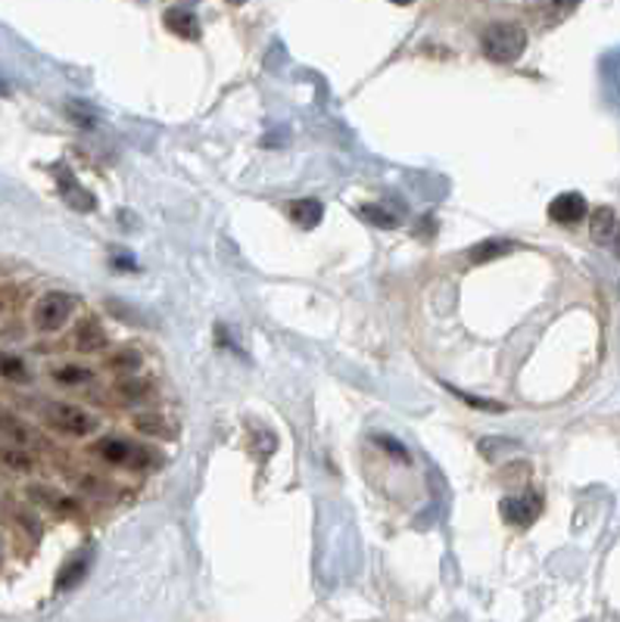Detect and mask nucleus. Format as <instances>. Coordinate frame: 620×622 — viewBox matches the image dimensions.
Returning <instances> with one entry per match:
<instances>
[{
    "mask_svg": "<svg viewBox=\"0 0 620 622\" xmlns=\"http://www.w3.org/2000/svg\"><path fill=\"white\" fill-rule=\"evenodd\" d=\"M515 246L508 240H483L471 246V253H468V259L480 265V261H490V259H499V256H505V253H512Z\"/></svg>",
    "mask_w": 620,
    "mask_h": 622,
    "instance_id": "17",
    "label": "nucleus"
},
{
    "mask_svg": "<svg viewBox=\"0 0 620 622\" xmlns=\"http://www.w3.org/2000/svg\"><path fill=\"white\" fill-rule=\"evenodd\" d=\"M611 246H615V253H618V259H620V231H618V237L611 240Z\"/></svg>",
    "mask_w": 620,
    "mask_h": 622,
    "instance_id": "25",
    "label": "nucleus"
},
{
    "mask_svg": "<svg viewBox=\"0 0 620 622\" xmlns=\"http://www.w3.org/2000/svg\"><path fill=\"white\" fill-rule=\"evenodd\" d=\"M134 430L153 439H175V426L163 414H134Z\"/></svg>",
    "mask_w": 620,
    "mask_h": 622,
    "instance_id": "13",
    "label": "nucleus"
},
{
    "mask_svg": "<svg viewBox=\"0 0 620 622\" xmlns=\"http://www.w3.org/2000/svg\"><path fill=\"white\" fill-rule=\"evenodd\" d=\"M47 423L62 433V436H69V439H87V436H94L97 433V426L101 421L91 414V411H84L79 404H69V402H57L47 408Z\"/></svg>",
    "mask_w": 620,
    "mask_h": 622,
    "instance_id": "3",
    "label": "nucleus"
},
{
    "mask_svg": "<svg viewBox=\"0 0 620 622\" xmlns=\"http://www.w3.org/2000/svg\"><path fill=\"white\" fill-rule=\"evenodd\" d=\"M0 377L10 383L32 380V377H28V367H25V362L16 359V355H7V352H0Z\"/></svg>",
    "mask_w": 620,
    "mask_h": 622,
    "instance_id": "18",
    "label": "nucleus"
},
{
    "mask_svg": "<svg viewBox=\"0 0 620 622\" xmlns=\"http://www.w3.org/2000/svg\"><path fill=\"white\" fill-rule=\"evenodd\" d=\"M549 3H552V10H555L559 16H564V13H571V10L577 7L580 0H549Z\"/></svg>",
    "mask_w": 620,
    "mask_h": 622,
    "instance_id": "24",
    "label": "nucleus"
},
{
    "mask_svg": "<svg viewBox=\"0 0 620 622\" xmlns=\"http://www.w3.org/2000/svg\"><path fill=\"white\" fill-rule=\"evenodd\" d=\"M190 3H197V0H190Z\"/></svg>",
    "mask_w": 620,
    "mask_h": 622,
    "instance_id": "30",
    "label": "nucleus"
},
{
    "mask_svg": "<svg viewBox=\"0 0 620 622\" xmlns=\"http://www.w3.org/2000/svg\"><path fill=\"white\" fill-rule=\"evenodd\" d=\"M586 215H589V206H586V197L577 193V190L559 193L555 200L549 202V219L555 221V224H561V227L580 224Z\"/></svg>",
    "mask_w": 620,
    "mask_h": 622,
    "instance_id": "6",
    "label": "nucleus"
},
{
    "mask_svg": "<svg viewBox=\"0 0 620 622\" xmlns=\"http://www.w3.org/2000/svg\"><path fill=\"white\" fill-rule=\"evenodd\" d=\"M75 345H79V352H104L106 345H109V337H106L104 324L97 321V318H87L75 327Z\"/></svg>",
    "mask_w": 620,
    "mask_h": 622,
    "instance_id": "10",
    "label": "nucleus"
},
{
    "mask_svg": "<svg viewBox=\"0 0 620 622\" xmlns=\"http://www.w3.org/2000/svg\"><path fill=\"white\" fill-rule=\"evenodd\" d=\"M150 392H153V386L147 380H141V377H128V380H122L116 386V396L122 399V404L144 402Z\"/></svg>",
    "mask_w": 620,
    "mask_h": 622,
    "instance_id": "16",
    "label": "nucleus"
},
{
    "mask_svg": "<svg viewBox=\"0 0 620 622\" xmlns=\"http://www.w3.org/2000/svg\"><path fill=\"white\" fill-rule=\"evenodd\" d=\"M0 463H3L7 470H13V473H32V470H35L32 451H25L22 442L16 439L0 442Z\"/></svg>",
    "mask_w": 620,
    "mask_h": 622,
    "instance_id": "12",
    "label": "nucleus"
},
{
    "mask_svg": "<svg viewBox=\"0 0 620 622\" xmlns=\"http://www.w3.org/2000/svg\"><path fill=\"white\" fill-rule=\"evenodd\" d=\"M288 215L293 224H300V227H315L318 221L325 219V202L315 200V197H303V200H293L288 206Z\"/></svg>",
    "mask_w": 620,
    "mask_h": 622,
    "instance_id": "11",
    "label": "nucleus"
},
{
    "mask_svg": "<svg viewBox=\"0 0 620 622\" xmlns=\"http://www.w3.org/2000/svg\"><path fill=\"white\" fill-rule=\"evenodd\" d=\"M480 47H483V57L490 62H515L524 57L527 50V32L520 22H493L483 28L480 35Z\"/></svg>",
    "mask_w": 620,
    "mask_h": 622,
    "instance_id": "1",
    "label": "nucleus"
},
{
    "mask_svg": "<svg viewBox=\"0 0 620 622\" xmlns=\"http://www.w3.org/2000/svg\"><path fill=\"white\" fill-rule=\"evenodd\" d=\"M57 184H60V193L66 197V202L75 209V212H94V197L84 190L82 184L75 181V175L69 168H57Z\"/></svg>",
    "mask_w": 620,
    "mask_h": 622,
    "instance_id": "9",
    "label": "nucleus"
},
{
    "mask_svg": "<svg viewBox=\"0 0 620 622\" xmlns=\"http://www.w3.org/2000/svg\"><path fill=\"white\" fill-rule=\"evenodd\" d=\"M72 312H75V300H72L69 293L50 290V293H44L42 300L35 302L32 318H35V327H38L42 333H57V330H62L66 321L72 318Z\"/></svg>",
    "mask_w": 620,
    "mask_h": 622,
    "instance_id": "4",
    "label": "nucleus"
},
{
    "mask_svg": "<svg viewBox=\"0 0 620 622\" xmlns=\"http://www.w3.org/2000/svg\"><path fill=\"white\" fill-rule=\"evenodd\" d=\"M32 495H35V498H42L44 507H50V510H57V514H79V504L72 502L69 495L57 492V489L35 485V489H32Z\"/></svg>",
    "mask_w": 620,
    "mask_h": 622,
    "instance_id": "15",
    "label": "nucleus"
},
{
    "mask_svg": "<svg viewBox=\"0 0 620 622\" xmlns=\"http://www.w3.org/2000/svg\"><path fill=\"white\" fill-rule=\"evenodd\" d=\"M0 94H7V84H3V81H0Z\"/></svg>",
    "mask_w": 620,
    "mask_h": 622,
    "instance_id": "28",
    "label": "nucleus"
},
{
    "mask_svg": "<svg viewBox=\"0 0 620 622\" xmlns=\"http://www.w3.org/2000/svg\"><path fill=\"white\" fill-rule=\"evenodd\" d=\"M542 514V495L527 489V492H517V495H505L499 502V517L505 520V526L512 529H530Z\"/></svg>",
    "mask_w": 620,
    "mask_h": 622,
    "instance_id": "5",
    "label": "nucleus"
},
{
    "mask_svg": "<svg viewBox=\"0 0 620 622\" xmlns=\"http://www.w3.org/2000/svg\"><path fill=\"white\" fill-rule=\"evenodd\" d=\"M620 219L611 206H599L596 212H589V237L599 246H611V240L618 237Z\"/></svg>",
    "mask_w": 620,
    "mask_h": 622,
    "instance_id": "8",
    "label": "nucleus"
},
{
    "mask_svg": "<svg viewBox=\"0 0 620 622\" xmlns=\"http://www.w3.org/2000/svg\"><path fill=\"white\" fill-rule=\"evenodd\" d=\"M359 215L369 221V224H374V227H381V231H390V227H396V215L390 212V209H381V206H362L359 209Z\"/></svg>",
    "mask_w": 620,
    "mask_h": 622,
    "instance_id": "19",
    "label": "nucleus"
},
{
    "mask_svg": "<svg viewBox=\"0 0 620 622\" xmlns=\"http://www.w3.org/2000/svg\"><path fill=\"white\" fill-rule=\"evenodd\" d=\"M227 3H231V7H244L247 0H227Z\"/></svg>",
    "mask_w": 620,
    "mask_h": 622,
    "instance_id": "27",
    "label": "nucleus"
},
{
    "mask_svg": "<svg viewBox=\"0 0 620 622\" xmlns=\"http://www.w3.org/2000/svg\"><path fill=\"white\" fill-rule=\"evenodd\" d=\"M449 392H453L458 402L468 404V408H477V411H505V404L493 402V399H477L471 392H461V389H453V386H449Z\"/></svg>",
    "mask_w": 620,
    "mask_h": 622,
    "instance_id": "21",
    "label": "nucleus"
},
{
    "mask_svg": "<svg viewBox=\"0 0 620 622\" xmlns=\"http://www.w3.org/2000/svg\"><path fill=\"white\" fill-rule=\"evenodd\" d=\"M50 377L57 386H66V389H75V386H87L94 380V371H87L82 364H60L50 371Z\"/></svg>",
    "mask_w": 620,
    "mask_h": 622,
    "instance_id": "14",
    "label": "nucleus"
},
{
    "mask_svg": "<svg viewBox=\"0 0 620 622\" xmlns=\"http://www.w3.org/2000/svg\"><path fill=\"white\" fill-rule=\"evenodd\" d=\"M390 3H396V7H409V3H414V0H390Z\"/></svg>",
    "mask_w": 620,
    "mask_h": 622,
    "instance_id": "26",
    "label": "nucleus"
},
{
    "mask_svg": "<svg viewBox=\"0 0 620 622\" xmlns=\"http://www.w3.org/2000/svg\"><path fill=\"white\" fill-rule=\"evenodd\" d=\"M163 22H166V28L172 35H178V38L185 40H200V35H203L200 20H197V13L190 7H168L166 13H163Z\"/></svg>",
    "mask_w": 620,
    "mask_h": 622,
    "instance_id": "7",
    "label": "nucleus"
},
{
    "mask_svg": "<svg viewBox=\"0 0 620 622\" xmlns=\"http://www.w3.org/2000/svg\"><path fill=\"white\" fill-rule=\"evenodd\" d=\"M374 442H377V445H384V448H387V455H394V458H399L402 463H409L406 448H402L396 439H390V436H374Z\"/></svg>",
    "mask_w": 620,
    "mask_h": 622,
    "instance_id": "23",
    "label": "nucleus"
},
{
    "mask_svg": "<svg viewBox=\"0 0 620 622\" xmlns=\"http://www.w3.org/2000/svg\"><path fill=\"white\" fill-rule=\"evenodd\" d=\"M94 451H97V458H104L109 467L131 470V473H144L150 467H156L153 448L125 439V436H104L101 442H94Z\"/></svg>",
    "mask_w": 620,
    "mask_h": 622,
    "instance_id": "2",
    "label": "nucleus"
},
{
    "mask_svg": "<svg viewBox=\"0 0 620 622\" xmlns=\"http://www.w3.org/2000/svg\"><path fill=\"white\" fill-rule=\"evenodd\" d=\"M0 433L7 436V439H16V442H25V430H22V423L13 418V414H7L3 408H0Z\"/></svg>",
    "mask_w": 620,
    "mask_h": 622,
    "instance_id": "22",
    "label": "nucleus"
},
{
    "mask_svg": "<svg viewBox=\"0 0 620 622\" xmlns=\"http://www.w3.org/2000/svg\"><path fill=\"white\" fill-rule=\"evenodd\" d=\"M0 308H3V302H0Z\"/></svg>",
    "mask_w": 620,
    "mask_h": 622,
    "instance_id": "29",
    "label": "nucleus"
},
{
    "mask_svg": "<svg viewBox=\"0 0 620 622\" xmlns=\"http://www.w3.org/2000/svg\"><path fill=\"white\" fill-rule=\"evenodd\" d=\"M84 573H87V558H75V561H69L62 566L60 579H57V588H72V585H79L84 579Z\"/></svg>",
    "mask_w": 620,
    "mask_h": 622,
    "instance_id": "20",
    "label": "nucleus"
}]
</instances>
